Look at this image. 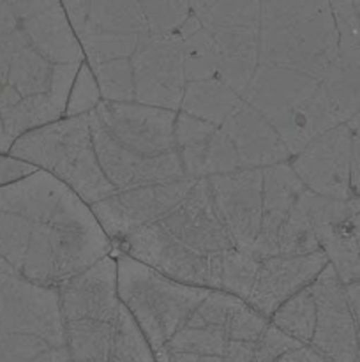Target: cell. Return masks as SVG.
<instances>
[{
    "mask_svg": "<svg viewBox=\"0 0 360 362\" xmlns=\"http://www.w3.org/2000/svg\"><path fill=\"white\" fill-rule=\"evenodd\" d=\"M193 184V180L182 179L115 191L104 200L92 204L90 209L112 244H119L172 212L189 194Z\"/></svg>",
    "mask_w": 360,
    "mask_h": 362,
    "instance_id": "obj_7",
    "label": "cell"
},
{
    "mask_svg": "<svg viewBox=\"0 0 360 362\" xmlns=\"http://www.w3.org/2000/svg\"><path fill=\"white\" fill-rule=\"evenodd\" d=\"M113 257L116 260L120 303L155 354L184 327L212 290L173 281L127 255L116 253Z\"/></svg>",
    "mask_w": 360,
    "mask_h": 362,
    "instance_id": "obj_5",
    "label": "cell"
},
{
    "mask_svg": "<svg viewBox=\"0 0 360 362\" xmlns=\"http://www.w3.org/2000/svg\"><path fill=\"white\" fill-rule=\"evenodd\" d=\"M219 218L236 250L253 251L260 235L263 207V170L240 168L208 179Z\"/></svg>",
    "mask_w": 360,
    "mask_h": 362,
    "instance_id": "obj_10",
    "label": "cell"
},
{
    "mask_svg": "<svg viewBox=\"0 0 360 362\" xmlns=\"http://www.w3.org/2000/svg\"><path fill=\"white\" fill-rule=\"evenodd\" d=\"M275 362H328L325 357H321L320 354L314 352L311 346L302 345L299 349L292 350V352L284 354L282 357H279Z\"/></svg>",
    "mask_w": 360,
    "mask_h": 362,
    "instance_id": "obj_31",
    "label": "cell"
},
{
    "mask_svg": "<svg viewBox=\"0 0 360 362\" xmlns=\"http://www.w3.org/2000/svg\"><path fill=\"white\" fill-rule=\"evenodd\" d=\"M327 265L328 258L321 250L300 257L275 255L263 258L246 303L270 320L281 304L292 299L300 290L307 288Z\"/></svg>",
    "mask_w": 360,
    "mask_h": 362,
    "instance_id": "obj_12",
    "label": "cell"
},
{
    "mask_svg": "<svg viewBox=\"0 0 360 362\" xmlns=\"http://www.w3.org/2000/svg\"><path fill=\"white\" fill-rule=\"evenodd\" d=\"M316 325L309 346L328 362H356L360 329L349 306L346 285L330 264L311 283Z\"/></svg>",
    "mask_w": 360,
    "mask_h": 362,
    "instance_id": "obj_8",
    "label": "cell"
},
{
    "mask_svg": "<svg viewBox=\"0 0 360 362\" xmlns=\"http://www.w3.org/2000/svg\"><path fill=\"white\" fill-rule=\"evenodd\" d=\"M268 324H270L268 318H265L263 315L253 310L246 300H242L229 318L228 339L229 341L258 343Z\"/></svg>",
    "mask_w": 360,
    "mask_h": 362,
    "instance_id": "obj_27",
    "label": "cell"
},
{
    "mask_svg": "<svg viewBox=\"0 0 360 362\" xmlns=\"http://www.w3.org/2000/svg\"><path fill=\"white\" fill-rule=\"evenodd\" d=\"M102 103L101 88H99L95 74L88 62H81L80 69H78L76 78L71 87L69 98H67L66 113L64 117H80L88 115L94 112L99 105Z\"/></svg>",
    "mask_w": 360,
    "mask_h": 362,
    "instance_id": "obj_26",
    "label": "cell"
},
{
    "mask_svg": "<svg viewBox=\"0 0 360 362\" xmlns=\"http://www.w3.org/2000/svg\"><path fill=\"white\" fill-rule=\"evenodd\" d=\"M233 247L208 179H201L164 218L113 244L112 255H127L173 281L217 290L222 258Z\"/></svg>",
    "mask_w": 360,
    "mask_h": 362,
    "instance_id": "obj_2",
    "label": "cell"
},
{
    "mask_svg": "<svg viewBox=\"0 0 360 362\" xmlns=\"http://www.w3.org/2000/svg\"><path fill=\"white\" fill-rule=\"evenodd\" d=\"M222 362H256V343L228 341Z\"/></svg>",
    "mask_w": 360,
    "mask_h": 362,
    "instance_id": "obj_29",
    "label": "cell"
},
{
    "mask_svg": "<svg viewBox=\"0 0 360 362\" xmlns=\"http://www.w3.org/2000/svg\"><path fill=\"white\" fill-rule=\"evenodd\" d=\"M306 189L302 180L293 172L292 165H281L263 168V207H261L260 235L251 253L260 260L275 257L279 247V235L288 219L293 204Z\"/></svg>",
    "mask_w": 360,
    "mask_h": 362,
    "instance_id": "obj_16",
    "label": "cell"
},
{
    "mask_svg": "<svg viewBox=\"0 0 360 362\" xmlns=\"http://www.w3.org/2000/svg\"><path fill=\"white\" fill-rule=\"evenodd\" d=\"M356 362H360V346H359V356H356Z\"/></svg>",
    "mask_w": 360,
    "mask_h": 362,
    "instance_id": "obj_34",
    "label": "cell"
},
{
    "mask_svg": "<svg viewBox=\"0 0 360 362\" xmlns=\"http://www.w3.org/2000/svg\"><path fill=\"white\" fill-rule=\"evenodd\" d=\"M90 67L101 88L102 101H134L131 60H112Z\"/></svg>",
    "mask_w": 360,
    "mask_h": 362,
    "instance_id": "obj_25",
    "label": "cell"
},
{
    "mask_svg": "<svg viewBox=\"0 0 360 362\" xmlns=\"http://www.w3.org/2000/svg\"><path fill=\"white\" fill-rule=\"evenodd\" d=\"M175 140L187 180L196 182L240 170L239 152L221 126L179 112Z\"/></svg>",
    "mask_w": 360,
    "mask_h": 362,
    "instance_id": "obj_11",
    "label": "cell"
},
{
    "mask_svg": "<svg viewBox=\"0 0 360 362\" xmlns=\"http://www.w3.org/2000/svg\"><path fill=\"white\" fill-rule=\"evenodd\" d=\"M64 320L80 317L112 318L120 311L116 260L113 255L102 258L59 288Z\"/></svg>",
    "mask_w": 360,
    "mask_h": 362,
    "instance_id": "obj_14",
    "label": "cell"
},
{
    "mask_svg": "<svg viewBox=\"0 0 360 362\" xmlns=\"http://www.w3.org/2000/svg\"><path fill=\"white\" fill-rule=\"evenodd\" d=\"M134 101L180 112L186 88L184 41L179 34L150 35L131 57Z\"/></svg>",
    "mask_w": 360,
    "mask_h": 362,
    "instance_id": "obj_6",
    "label": "cell"
},
{
    "mask_svg": "<svg viewBox=\"0 0 360 362\" xmlns=\"http://www.w3.org/2000/svg\"><path fill=\"white\" fill-rule=\"evenodd\" d=\"M320 85V80L288 67L258 66L256 74L242 99L270 122L304 99L311 98Z\"/></svg>",
    "mask_w": 360,
    "mask_h": 362,
    "instance_id": "obj_17",
    "label": "cell"
},
{
    "mask_svg": "<svg viewBox=\"0 0 360 362\" xmlns=\"http://www.w3.org/2000/svg\"><path fill=\"white\" fill-rule=\"evenodd\" d=\"M344 120L339 115L330 94L323 83L318 87L311 98L293 106L277 119L270 120L281 140L284 141L289 154L296 156L302 152L320 134L327 133L332 127L339 126Z\"/></svg>",
    "mask_w": 360,
    "mask_h": 362,
    "instance_id": "obj_18",
    "label": "cell"
},
{
    "mask_svg": "<svg viewBox=\"0 0 360 362\" xmlns=\"http://www.w3.org/2000/svg\"><path fill=\"white\" fill-rule=\"evenodd\" d=\"M260 262V258L254 257L249 251L236 250V247L229 250L222 258L217 290L247 300L254 286Z\"/></svg>",
    "mask_w": 360,
    "mask_h": 362,
    "instance_id": "obj_24",
    "label": "cell"
},
{
    "mask_svg": "<svg viewBox=\"0 0 360 362\" xmlns=\"http://www.w3.org/2000/svg\"><path fill=\"white\" fill-rule=\"evenodd\" d=\"M349 205H352V221L353 228H355L356 244H359V253H360V194H355L349 198Z\"/></svg>",
    "mask_w": 360,
    "mask_h": 362,
    "instance_id": "obj_33",
    "label": "cell"
},
{
    "mask_svg": "<svg viewBox=\"0 0 360 362\" xmlns=\"http://www.w3.org/2000/svg\"><path fill=\"white\" fill-rule=\"evenodd\" d=\"M346 293H348L349 306H352L353 315H355L356 325H359V329H360V279L359 281L346 285Z\"/></svg>",
    "mask_w": 360,
    "mask_h": 362,
    "instance_id": "obj_32",
    "label": "cell"
},
{
    "mask_svg": "<svg viewBox=\"0 0 360 362\" xmlns=\"http://www.w3.org/2000/svg\"><path fill=\"white\" fill-rule=\"evenodd\" d=\"M2 4H4V0H0V6H2Z\"/></svg>",
    "mask_w": 360,
    "mask_h": 362,
    "instance_id": "obj_35",
    "label": "cell"
},
{
    "mask_svg": "<svg viewBox=\"0 0 360 362\" xmlns=\"http://www.w3.org/2000/svg\"><path fill=\"white\" fill-rule=\"evenodd\" d=\"M353 133L348 122L332 127L289 159L293 172L313 193L335 200L355 197L352 186Z\"/></svg>",
    "mask_w": 360,
    "mask_h": 362,
    "instance_id": "obj_9",
    "label": "cell"
},
{
    "mask_svg": "<svg viewBox=\"0 0 360 362\" xmlns=\"http://www.w3.org/2000/svg\"><path fill=\"white\" fill-rule=\"evenodd\" d=\"M270 324L302 345L309 346L316 325V304L311 285L281 304L270 317Z\"/></svg>",
    "mask_w": 360,
    "mask_h": 362,
    "instance_id": "obj_23",
    "label": "cell"
},
{
    "mask_svg": "<svg viewBox=\"0 0 360 362\" xmlns=\"http://www.w3.org/2000/svg\"><path fill=\"white\" fill-rule=\"evenodd\" d=\"M320 251L316 233L311 216V191L304 189L293 204L288 219L279 235L277 255L282 257H300Z\"/></svg>",
    "mask_w": 360,
    "mask_h": 362,
    "instance_id": "obj_22",
    "label": "cell"
},
{
    "mask_svg": "<svg viewBox=\"0 0 360 362\" xmlns=\"http://www.w3.org/2000/svg\"><path fill=\"white\" fill-rule=\"evenodd\" d=\"M0 204L28 219V250L21 278L60 288L113 253V244L85 204L66 184L37 170L0 187Z\"/></svg>",
    "mask_w": 360,
    "mask_h": 362,
    "instance_id": "obj_1",
    "label": "cell"
},
{
    "mask_svg": "<svg viewBox=\"0 0 360 362\" xmlns=\"http://www.w3.org/2000/svg\"><path fill=\"white\" fill-rule=\"evenodd\" d=\"M9 156L53 175L87 205L116 191L99 165L88 115L62 117L21 134Z\"/></svg>",
    "mask_w": 360,
    "mask_h": 362,
    "instance_id": "obj_4",
    "label": "cell"
},
{
    "mask_svg": "<svg viewBox=\"0 0 360 362\" xmlns=\"http://www.w3.org/2000/svg\"><path fill=\"white\" fill-rule=\"evenodd\" d=\"M221 129L228 134L239 152L240 168L263 170L292 159L274 126L242 98L222 122Z\"/></svg>",
    "mask_w": 360,
    "mask_h": 362,
    "instance_id": "obj_15",
    "label": "cell"
},
{
    "mask_svg": "<svg viewBox=\"0 0 360 362\" xmlns=\"http://www.w3.org/2000/svg\"><path fill=\"white\" fill-rule=\"evenodd\" d=\"M321 83L344 122L360 112V49L339 52Z\"/></svg>",
    "mask_w": 360,
    "mask_h": 362,
    "instance_id": "obj_20",
    "label": "cell"
},
{
    "mask_svg": "<svg viewBox=\"0 0 360 362\" xmlns=\"http://www.w3.org/2000/svg\"><path fill=\"white\" fill-rule=\"evenodd\" d=\"M299 346H302V343L279 331L275 325L268 324V327L265 329L256 343V362H275L279 357L299 349Z\"/></svg>",
    "mask_w": 360,
    "mask_h": 362,
    "instance_id": "obj_28",
    "label": "cell"
},
{
    "mask_svg": "<svg viewBox=\"0 0 360 362\" xmlns=\"http://www.w3.org/2000/svg\"><path fill=\"white\" fill-rule=\"evenodd\" d=\"M353 133V163H352V186L353 193L360 194V112L348 120Z\"/></svg>",
    "mask_w": 360,
    "mask_h": 362,
    "instance_id": "obj_30",
    "label": "cell"
},
{
    "mask_svg": "<svg viewBox=\"0 0 360 362\" xmlns=\"http://www.w3.org/2000/svg\"><path fill=\"white\" fill-rule=\"evenodd\" d=\"M176 113L136 101H102L88 113L99 165L116 191L186 179Z\"/></svg>",
    "mask_w": 360,
    "mask_h": 362,
    "instance_id": "obj_3",
    "label": "cell"
},
{
    "mask_svg": "<svg viewBox=\"0 0 360 362\" xmlns=\"http://www.w3.org/2000/svg\"><path fill=\"white\" fill-rule=\"evenodd\" d=\"M228 341L226 325L207 324L194 311L184 327L161 350L186 354L196 359H201V357H221L222 359Z\"/></svg>",
    "mask_w": 360,
    "mask_h": 362,
    "instance_id": "obj_21",
    "label": "cell"
},
{
    "mask_svg": "<svg viewBox=\"0 0 360 362\" xmlns=\"http://www.w3.org/2000/svg\"><path fill=\"white\" fill-rule=\"evenodd\" d=\"M239 101L240 95H236L219 78L186 81L180 112L189 113L215 126H222Z\"/></svg>",
    "mask_w": 360,
    "mask_h": 362,
    "instance_id": "obj_19",
    "label": "cell"
},
{
    "mask_svg": "<svg viewBox=\"0 0 360 362\" xmlns=\"http://www.w3.org/2000/svg\"><path fill=\"white\" fill-rule=\"evenodd\" d=\"M311 216L320 250L344 285L360 279V253L349 200H335L311 191Z\"/></svg>",
    "mask_w": 360,
    "mask_h": 362,
    "instance_id": "obj_13",
    "label": "cell"
}]
</instances>
